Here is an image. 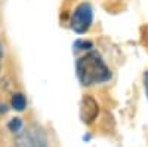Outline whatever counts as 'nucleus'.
<instances>
[{
  "instance_id": "obj_4",
  "label": "nucleus",
  "mask_w": 148,
  "mask_h": 147,
  "mask_svg": "<svg viewBox=\"0 0 148 147\" xmlns=\"http://www.w3.org/2000/svg\"><path fill=\"white\" fill-rule=\"evenodd\" d=\"M98 115H99V106H98V103L93 100L92 97L86 95L82 100V107H80L82 120L84 122V124L89 125L98 117Z\"/></svg>"
},
{
  "instance_id": "obj_8",
  "label": "nucleus",
  "mask_w": 148,
  "mask_h": 147,
  "mask_svg": "<svg viewBox=\"0 0 148 147\" xmlns=\"http://www.w3.org/2000/svg\"><path fill=\"white\" fill-rule=\"evenodd\" d=\"M144 88H145L147 100H148V71H145V75H144Z\"/></svg>"
},
{
  "instance_id": "obj_1",
  "label": "nucleus",
  "mask_w": 148,
  "mask_h": 147,
  "mask_svg": "<svg viewBox=\"0 0 148 147\" xmlns=\"http://www.w3.org/2000/svg\"><path fill=\"white\" fill-rule=\"evenodd\" d=\"M76 73L83 86L104 83L111 79V71L101 54L90 49L76 61Z\"/></svg>"
},
{
  "instance_id": "obj_7",
  "label": "nucleus",
  "mask_w": 148,
  "mask_h": 147,
  "mask_svg": "<svg viewBox=\"0 0 148 147\" xmlns=\"http://www.w3.org/2000/svg\"><path fill=\"white\" fill-rule=\"evenodd\" d=\"M92 48H93V45L90 42H86V40H77L76 43H74V51L76 52H79V51L88 52V51H90Z\"/></svg>"
},
{
  "instance_id": "obj_3",
  "label": "nucleus",
  "mask_w": 148,
  "mask_h": 147,
  "mask_svg": "<svg viewBox=\"0 0 148 147\" xmlns=\"http://www.w3.org/2000/svg\"><path fill=\"white\" fill-rule=\"evenodd\" d=\"M93 22V9L89 3H80L74 9L71 19H70V27L74 33L84 34L88 31Z\"/></svg>"
},
{
  "instance_id": "obj_6",
  "label": "nucleus",
  "mask_w": 148,
  "mask_h": 147,
  "mask_svg": "<svg viewBox=\"0 0 148 147\" xmlns=\"http://www.w3.org/2000/svg\"><path fill=\"white\" fill-rule=\"evenodd\" d=\"M8 128L12 134H15V135H18V134L24 129V122L19 119V117H14L9 124H8Z\"/></svg>"
},
{
  "instance_id": "obj_2",
  "label": "nucleus",
  "mask_w": 148,
  "mask_h": 147,
  "mask_svg": "<svg viewBox=\"0 0 148 147\" xmlns=\"http://www.w3.org/2000/svg\"><path fill=\"white\" fill-rule=\"evenodd\" d=\"M15 147H47V135L40 125L33 124L16 135Z\"/></svg>"
},
{
  "instance_id": "obj_9",
  "label": "nucleus",
  "mask_w": 148,
  "mask_h": 147,
  "mask_svg": "<svg viewBox=\"0 0 148 147\" xmlns=\"http://www.w3.org/2000/svg\"><path fill=\"white\" fill-rule=\"evenodd\" d=\"M3 58V48H2V43H0V59Z\"/></svg>"
},
{
  "instance_id": "obj_5",
  "label": "nucleus",
  "mask_w": 148,
  "mask_h": 147,
  "mask_svg": "<svg viewBox=\"0 0 148 147\" xmlns=\"http://www.w3.org/2000/svg\"><path fill=\"white\" fill-rule=\"evenodd\" d=\"M12 107H14L15 110H18V112H22V110H25L27 107V98L24 97V94H14V97H12Z\"/></svg>"
},
{
  "instance_id": "obj_10",
  "label": "nucleus",
  "mask_w": 148,
  "mask_h": 147,
  "mask_svg": "<svg viewBox=\"0 0 148 147\" xmlns=\"http://www.w3.org/2000/svg\"><path fill=\"white\" fill-rule=\"evenodd\" d=\"M0 70H2V59H0Z\"/></svg>"
}]
</instances>
